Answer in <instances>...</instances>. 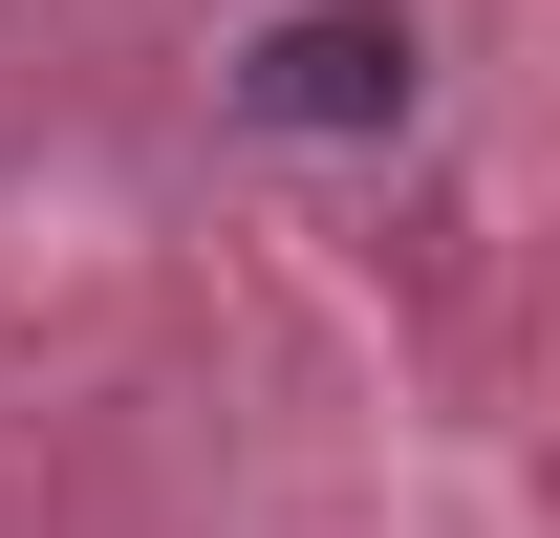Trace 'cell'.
Instances as JSON below:
<instances>
[{
	"label": "cell",
	"mask_w": 560,
	"mask_h": 538,
	"mask_svg": "<svg viewBox=\"0 0 560 538\" xmlns=\"http://www.w3.org/2000/svg\"><path fill=\"white\" fill-rule=\"evenodd\" d=\"M237 86H259V130H388V108H410V22L324 0V22H280Z\"/></svg>",
	"instance_id": "obj_1"
}]
</instances>
